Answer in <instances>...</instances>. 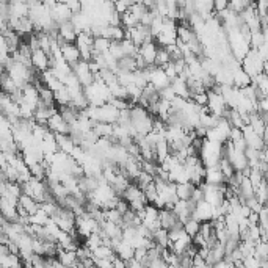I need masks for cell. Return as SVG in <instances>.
<instances>
[{"label": "cell", "instance_id": "cell-3", "mask_svg": "<svg viewBox=\"0 0 268 268\" xmlns=\"http://www.w3.org/2000/svg\"><path fill=\"white\" fill-rule=\"evenodd\" d=\"M76 228H77L78 236L85 240L88 236L92 234V232H100V221L96 220L94 216H91L88 212H84V214L77 215Z\"/></svg>", "mask_w": 268, "mask_h": 268}, {"label": "cell", "instance_id": "cell-21", "mask_svg": "<svg viewBox=\"0 0 268 268\" xmlns=\"http://www.w3.org/2000/svg\"><path fill=\"white\" fill-rule=\"evenodd\" d=\"M201 224H202V221H200V220L194 218V216H190V218L184 223V228H185V230H187V234H188L190 237H194L196 234H200Z\"/></svg>", "mask_w": 268, "mask_h": 268}, {"label": "cell", "instance_id": "cell-18", "mask_svg": "<svg viewBox=\"0 0 268 268\" xmlns=\"http://www.w3.org/2000/svg\"><path fill=\"white\" fill-rule=\"evenodd\" d=\"M0 266H2V268H20V266H24L22 256L14 254V252L2 254V256H0Z\"/></svg>", "mask_w": 268, "mask_h": 268}, {"label": "cell", "instance_id": "cell-4", "mask_svg": "<svg viewBox=\"0 0 268 268\" xmlns=\"http://www.w3.org/2000/svg\"><path fill=\"white\" fill-rule=\"evenodd\" d=\"M146 69H148V76H149V84H152L158 91L171 85V78L163 68L152 64V66H148Z\"/></svg>", "mask_w": 268, "mask_h": 268}, {"label": "cell", "instance_id": "cell-24", "mask_svg": "<svg viewBox=\"0 0 268 268\" xmlns=\"http://www.w3.org/2000/svg\"><path fill=\"white\" fill-rule=\"evenodd\" d=\"M171 62V55H170V52L166 50V48H162L160 46V49H158V52H157V56H156V66H158V68H163L165 64H168Z\"/></svg>", "mask_w": 268, "mask_h": 268}, {"label": "cell", "instance_id": "cell-12", "mask_svg": "<svg viewBox=\"0 0 268 268\" xmlns=\"http://www.w3.org/2000/svg\"><path fill=\"white\" fill-rule=\"evenodd\" d=\"M32 64L36 71L42 72L50 69V54H48L42 49H36L32 52Z\"/></svg>", "mask_w": 268, "mask_h": 268}, {"label": "cell", "instance_id": "cell-14", "mask_svg": "<svg viewBox=\"0 0 268 268\" xmlns=\"http://www.w3.org/2000/svg\"><path fill=\"white\" fill-rule=\"evenodd\" d=\"M72 11L68 8L66 4L63 2H58L54 8H52V16H54V20L56 22L58 26L60 24H64V22L71 20L72 19Z\"/></svg>", "mask_w": 268, "mask_h": 268}, {"label": "cell", "instance_id": "cell-15", "mask_svg": "<svg viewBox=\"0 0 268 268\" xmlns=\"http://www.w3.org/2000/svg\"><path fill=\"white\" fill-rule=\"evenodd\" d=\"M204 182H207V184H228V178L224 176V172L220 168V165L207 166Z\"/></svg>", "mask_w": 268, "mask_h": 268}, {"label": "cell", "instance_id": "cell-16", "mask_svg": "<svg viewBox=\"0 0 268 268\" xmlns=\"http://www.w3.org/2000/svg\"><path fill=\"white\" fill-rule=\"evenodd\" d=\"M102 36L108 38L112 42H113V41H122V40L127 38L126 27H124V26H113V24H108L106 28H104Z\"/></svg>", "mask_w": 268, "mask_h": 268}, {"label": "cell", "instance_id": "cell-9", "mask_svg": "<svg viewBox=\"0 0 268 268\" xmlns=\"http://www.w3.org/2000/svg\"><path fill=\"white\" fill-rule=\"evenodd\" d=\"M58 42H60V49H62L63 58L71 66H74L76 63H78L82 60L80 49L77 48L76 42H64V41H60V40H58Z\"/></svg>", "mask_w": 268, "mask_h": 268}, {"label": "cell", "instance_id": "cell-1", "mask_svg": "<svg viewBox=\"0 0 268 268\" xmlns=\"http://www.w3.org/2000/svg\"><path fill=\"white\" fill-rule=\"evenodd\" d=\"M85 94H86L90 106H94V107L104 106V104L110 102L113 98L110 86L100 78H96L91 85L85 86Z\"/></svg>", "mask_w": 268, "mask_h": 268}, {"label": "cell", "instance_id": "cell-7", "mask_svg": "<svg viewBox=\"0 0 268 268\" xmlns=\"http://www.w3.org/2000/svg\"><path fill=\"white\" fill-rule=\"evenodd\" d=\"M160 49V46L156 40H150V41H146L144 44L140 46L138 49V55L143 58L144 63L148 66H152L156 63V56H157V52Z\"/></svg>", "mask_w": 268, "mask_h": 268}, {"label": "cell", "instance_id": "cell-20", "mask_svg": "<svg viewBox=\"0 0 268 268\" xmlns=\"http://www.w3.org/2000/svg\"><path fill=\"white\" fill-rule=\"evenodd\" d=\"M194 188H196V185L193 182H180V184H178L179 200H192Z\"/></svg>", "mask_w": 268, "mask_h": 268}, {"label": "cell", "instance_id": "cell-13", "mask_svg": "<svg viewBox=\"0 0 268 268\" xmlns=\"http://www.w3.org/2000/svg\"><path fill=\"white\" fill-rule=\"evenodd\" d=\"M78 33L80 32L74 26V22L68 20L64 24H60V27H58V40L64 41V42H76Z\"/></svg>", "mask_w": 268, "mask_h": 268}, {"label": "cell", "instance_id": "cell-5", "mask_svg": "<svg viewBox=\"0 0 268 268\" xmlns=\"http://www.w3.org/2000/svg\"><path fill=\"white\" fill-rule=\"evenodd\" d=\"M72 71H74V74L77 76L78 82H80V84L84 85V86L91 85L92 82L96 80V74H94V71L91 69L90 62H86V60H80L78 63H76V64L72 66Z\"/></svg>", "mask_w": 268, "mask_h": 268}, {"label": "cell", "instance_id": "cell-17", "mask_svg": "<svg viewBox=\"0 0 268 268\" xmlns=\"http://www.w3.org/2000/svg\"><path fill=\"white\" fill-rule=\"evenodd\" d=\"M18 204L24 207L28 215L36 214V212L40 210V208H41V202H40V201H36L33 196H30V194H27V193H22V194H20Z\"/></svg>", "mask_w": 268, "mask_h": 268}, {"label": "cell", "instance_id": "cell-22", "mask_svg": "<svg viewBox=\"0 0 268 268\" xmlns=\"http://www.w3.org/2000/svg\"><path fill=\"white\" fill-rule=\"evenodd\" d=\"M55 102H56L58 107L69 106V104H71V92H69V90L66 88V85L62 90L55 91Z\"/></svg>", "mask_w": 268, "mask_h": 268}, {"label": "cell", "instance_id": "cell-27", "mask_svg": "<svg viewBox=\"0 0 268 268\" xmlns=\"http://www.w3.org/2000/svg\"><path fill=\"white\" fill-rule=\"evenodd\" d=\"M193 266H208L206 258L200 254V251H198V254L193 256Z\"/></svg>", "mask_w": 268, "mask_h": 268}, {"label": "cell", "instance_id": "cell-26", "mask_svg": "<svg viewBox=\"0 0 268 268\" xmlns=\"http://www.w3.org/2000/svg\"><path fill=\"white\" fill-rule=\"evenodd\" d=\"M132 5H134L132 0H116V2H114V10L122 16L124 13H127V11L132 8Z\"/></svg>", "mask_w": 268, "mask_h": 268}, {"label": "cell", "instance_id": "cell-6", "mask_svg": "<svg viewBox=\"0 0 268 268\" xmlns=\"http://www.w3.org/2000/svg\"><path fill=\"white\" fill-rule=\"evenodd\" d=\"M126 33H127V38L132 40L136 46H142L146 41L154 40L152 32H150V27L143 26V24H138V26H135L132 28H126Z\"/></svg>", "mask_w": 268, "mask_h": 268}, {"label": "cell", "instance_id": "cell-11", "mask_svg": "<svg viewBox=\"0 0 268 268\" xmlns=\"http://www.w3.org/2000/svg\"><path fill=\"white\" fill-rule=\"evenodd\" d=\"M18 201L14 198H8V196H2V201H0V206H2V216L10 220V221H18L19 218V212H18Z\"/></svg>", "mask_w": 268, "mask_h": 268}, {"label": "cell", "instance_id": "cell-25", "mask_svg": "<svg viewBox=\"0 0 268 268\" xmlns=\"http://www.w3.org/2000/svg\"><path fill=\"white\" fill-rule=\"evenodd\" d=\"M192 100L196 104V106L207 107V104H208V91H200V92H194V94H192Z\"/></svg>", "mask_w": 268, "mask_h": 268}, {"label": "cell", "instance_id": "cell-23", "mask_svg": "<svg viewBox=\"0 0 268 268\" xmlns=\"http://www.w3.org/2000/svg\"><path fill=\"white\" fill-rule=\"evenodd\" d=\"M112 48V41L106 36H98L94 38V55L96 54H106Z\"/></svg>", "mask_w": 268, "mask_h": 268}, {"label": "cell", "instance_id": "cell-19", "mask_svg": "<svg viewBox=\"0 0 268 268\" xmlns=\"http://www.w3.org/2000/svg\"><path fill=\"white\" fill-rule=\"evenodd\" d=\"M152 240L156 242V244L162 248H168L170 244V230L165 228H158L157 230L152 232Z\"/></svg>", "mask_w": 268, "mask_h": 268}, {"label": "cell", "instance_id": "cell-10", "mask_svg": "<svg viewBox=\"0 0 268 268\" xmlns=\"http://www.w3.org/2000/svg\"><path fill=\"white\" fill-rule=\"evenodd\" d=\"M242 130H243L244 140H246V144H248L250 148H254V149H258V150L265 149V140H264V136L256 132L250 124L243 126Z\"/></svg>", "mask_w": 268, "mask_h": 268}, {"label": "cell", "instance_id": "cell-2", "mask_svg": "<svg viewBox=\"0 0 268 268\" xmlns=\"http://www.w3.org/2000/svg\"><path fill=\"white\" fill-rule=\"evenodd\" d=\"M200 157L206 166L220 165L221 158L224 157V143H218L214 140L204 138V143L200 149Z\"/></svg>", "mask_w": 268, "mask_h": 268}, {"label": "cell", "instance_id": "cell-8", "mask_svg": "<svg viewBox=\"0 0 268 268\" xmlns=\"http://www.w3.org/2000/svg\"><path fill=\"white\" fill-rule=\"evenodd\" d=\"M48 127H49V130H52V132L56 134V135H60V134H69V130H71V124H69V122L64 120V116L60 113V110L55 112V113L50 116V120L48 121Z\"/></svg>", "mask_w": 268, "mask_h": 268}]
</instances>
